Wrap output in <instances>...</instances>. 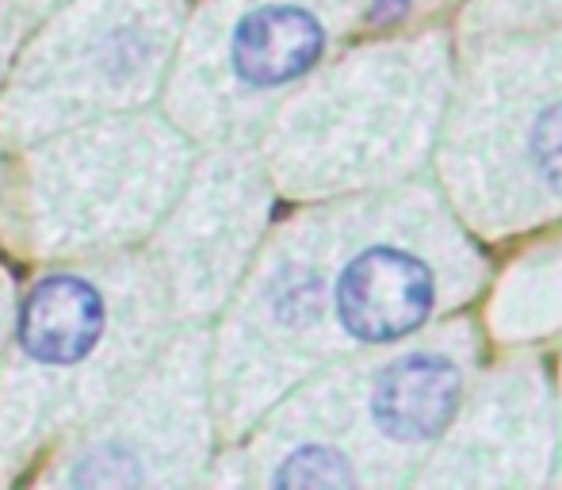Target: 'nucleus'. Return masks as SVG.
<instances>
[{"label": "nucleus", "mask_w": 562, "mask_h": 490, "mask_svg": "<svg viewBox=\"0 0 562 490\" xmlns=\"http://www.w3.org/2000/svg\"><path fill=\"white\" fill-rule=\"evenodd\" d=\"M437 307V276L402 245H363L334 280V314L352 342L391 345L429 322Z\"/></svg>", "instance_id": "1"}, {"label": "nucleus", "mask_w": 562, "mask_h": 490, "mask_svg": "<svg viewBox=\"0 0 562 490\" xmlns=\"http://www.w3.org/2000/svg\"><path fill=\"white\" fill-rule=\"evenodd\" d=\"M108 296L100 283L77 272L43 276L20 307V349L31 368L66 371L100 349L108 334Z\"/></svg>", "instance_id": "2"}, {"label": "nucleus", "mask_w": 562, "mask_h": 490, "mask_svg": "<svg viewBox=\"0 0 562 490\" xmlns=\"http://www.w3.org/2000/svg\"><path fill=\"white\" fill-rule=\"evenodd\" d=\"M326 54V27L303 4H257L229 31V69L249 89H280Z\"/></svg>", "instance_id": "3"}, {"label": "nucleus", "mask_w": 562, "mask_h": 490, "mask_svg": "<svg viewBox=\"0 0 562 490\" xmlns=\"http://www.w3.org/2000/svg\"><path fill=\"white\" fill-rule=\"evenodd\" d=\"M463 394L459 368L440 353H409L379 371L371 387V422L383 437L417 445L451 425Z\"/></svg>", "instance_id": "4"}, {"label": "nucleus", "mask_w": 562, "mask_h": 490, "mask_svg": "<svg viewBox=\"0 0 562 490\" xmlns=\"http://www.w3.org/2000/svg\"><path fill=\"white\" fill-rule=\"evenodd\" d=\"M265 307L280 326L288 330H306L322 319V307H326V283L314 265L303 260H291L280 272L272 276L265 291Z\"/></svg>", "instance_id": "5"}, {"label": "nucleus", "mask_w": 562, "mask_h": 490, "mask_svg": "<svg viewBox=\"0 0 562 490\" xmlns=\"http://www.w3.org/2000/svg\"><path fill=\"white\" fill-rule=\"evenodd\" d=\"M276 487H352L356 471L345 453L322 441H306V445L291 448L272 471Z\"/></svg>", "instance_id": "6"}, {"label": "nucleus", "mask_w": 562, "mask_h": 490, "mask_svg": "<svg viewBox=\"0 0 562 490\" xmlns=\"http://www.w3.org/2000/svg\"><path fill=\"white\" fill-rule=\"evenodd\" d=\"M528 157L532 169L551 192H562V97L551 100L532 123L528 134Z\"/></svg>", "instance_id": "7"}, {"label": "nucleus", "mask_w": 562, "mask_h": 490, "mask_svg": "<svg viewBox=\"0 0 562 490\" xmlns=\"http://www.w3.org/2000/svg\"><path fill=\"white\" fill-rule=\"evenodd\" d=\"M409 12V0H375V8H371V20H398V15Z\"/></svg>", "instance_id": "8"}]
</instances>
